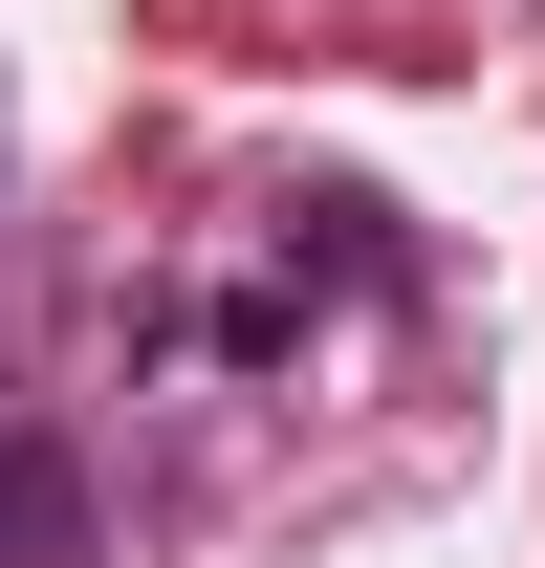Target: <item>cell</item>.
<instances>
[{
    "mask_svg": "<svg viewBox=\"0 0 545 568\" xmlns=\"http://www.w3.org/2000/svg\"><path fill=\"white\" fill-rule=\"evenodd\" d=\"M0 568H88V459L66 437H0Z\"/></svg>",
    "mask_w": 545,
    "mask_h": 568,
    "instance_id": "obj_1",
    "label": "cell"
}]
</instances>
